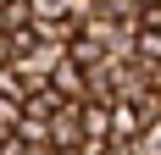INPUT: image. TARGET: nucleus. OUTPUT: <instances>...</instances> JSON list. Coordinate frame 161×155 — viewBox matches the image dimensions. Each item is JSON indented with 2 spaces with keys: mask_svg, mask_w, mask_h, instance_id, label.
<instances>
[{
  "mask_svg": "<svg viewBox=\"0 0 161 155\" xmlns=\"http://www.w3.org/2000/svg\"><path fill=\"white\" fill-rule=\"evenodd\" d=\"M61 105H67V100H56V94H50V83H45V89H33L28 100H22V116H28V122H50Z\"/></svg>",
  "mask_w": 161,
  "mask_h": 155,
  "instance_id": "1",
  "label": "nucleus"
},
{
  "mask_svg": "<svg viewBox=\"0 0 161 155\" xmlns=\"http://www.w3.org/2000/svg\"><path fill=\"white\" fill-rule=\"evenodd\" d=\"M156 105H161V89H156Z\"/></svg>",
  "mask_w": 161,
  "mask_h": 155,
  "instance_id": "2",
  "label": "nucleus"
}]
</instances>
